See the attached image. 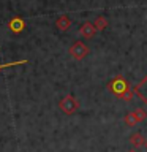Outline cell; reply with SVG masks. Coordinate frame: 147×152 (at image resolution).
<instances>
[{"label": "cell", "mask_w": 147, "mask_h": 152, "mask_svg": "<svg viewBox=\"0 0 147 152\" xmlns=\"http://www.w3.org/2000/svg\"><path fill=\"white\" fill-rule=\"evenodd\" d=\"M70 54L73 56L76 60H82L84 57L89 54V46L84 45L82 41H76L74 45L70 48Z\"/></svg>", "instance_id": "3"}, {"label": "cell", "mask_w": 147, "mask_h": 152, "mask_svg": "<svg viewBox=\"0 0 147 152\" xmlns=\"http://www.w3.org/2000/svg\"><path fill=\"white\" fill-rule=\"evenodd\" d=\"M133 113H135V116H136V119H138V122L144 121V119H146V116H147V113H146L142 108H136Z\"/></svg>", "instance_id": "11"}, {"label": "cell", "mask_w": 147, "mask_h": 152, "mask_svg": "<svg viewBox=\"0 0 147 152\" xmlns=\"http://www.w3.org/2000/svg\"><path fill=\"white\" fill-rule=\"evenodd\" d=\"M79 33L84 38H93L95 33H97V28H95V26L92 22H84L82 26H81V28H79Z\"/></svg>", "instance_id": "6"}, {"label": "cell", "mask_w": 147, "mask_h": 152, "mask_svg": "<svg viewBox=\"0 0 147 152\" xmlns=\"http://www.w3.org/2000/svg\"><path fill=\"white\" fill-rule=\"evenodd\" d=\"M93 26H95V28H97V30H104V28H106V26H108V19L104 18V16H98Z\"/></svg>", "instance_id": "9"}, {"label": "cell", "mask_w": 147, "mask_h": 152, "mask_svg": "<svg viewBox=\"0 0 147 152\" xmlns=\"http://www.w3.org/2000/svg\"><path fill=\"white\" fill-rule=\"evenodd\" d=\"M128 141H130V144L133 147H141V146L146 144V140H144V136H142L141 133H133Z\"/></svg>", "instance_id": "8"}, {"label": "cell", "mask_w": 147, "mask_h": 152, "mask_svg": "<svg viewBox=\"0 0 147 152\" xmlns=\"http://www.w3.org/2000/svg\"><path fill=\"white\" fill-rule=\"evenodd\" d=\"M28 64V60H19V62H8V64H0V70L8 68V66H16V65H24Z\"/></svg>", "instance_id": "12"}, {"label": "cell", "mask_w": 147, "mask_h": 152, "mask_svg": "<svg viewBox=\"0 0 147 152\" xmlns=\"http://www.w3.org/2000/svg\"><path fill=\"white\" fill-rule=\"evenodd\" d=\"M8 27H9V30H11L13 33H21L24 30V27H25V22H24L22 18L16 16V18H13L11 21H9Z\"/></svg>", "instance_id": "5"}, {"label": "cell", "mask_w": 147, "mask_h": 152, "mask_svg": "<svg viewBox=\"0 0 147 152\" xmlns=\"http://www.w3.org/2000/svg\"><path fill=\"white\" fill-rule=\"evenodd\" d=\"M55 26H57V28H59V30L63 32V30H68V28H70L71 21H70V18L66 16V14H62V16L55 21Z\"/></svg>", "instance_id": "7"}, {"label": "cell", "mask_w": 147, "mask_h": 152, "mask_svg": "<svg viewBox=\"0 0 147 152\" xmlns=\"http://www.w3.org/2000/svg\"><path fill=\"white\" fill-rule=\"evenodd\" d=\"M133 94H136L138 97L147 104V76H144V78L133 87Z\"/></svg>", "instance_id": "4"}, {"label": "cell", "mask_w": 147, "mask_h": 152, "mask_svg": "<svg viewBox=\"0 0 147 152\" xmlns=\"http://www.w3.org/2000/svg\"><path fill=\"white\" fill-rule=\"evenodd\" d=\"M128 152H138V151H135V149H131V151H128Z\"/></svg>", "instance_id": "13"}, {"label": "cell", "mask_w": 147, "mask_h": 152, "mask_svg": "<svg viewBox=\"0 0 147 152\" xmlns=\"http://www.w3.org/2000/svg\"><path fill=\"white\" fill-rule=\"evenodd\" d=\"M59 108H60V111H63L65 114L71 116V114H74L79 109V102L73 95H66V97H63L59 102Z\"/></svg>", "instance_id": "2"}, {"label": "cell", "mask_w": 147, "mask_h": 152, "mask_svg": "<svg viewBox=\"0 0 147 152\" xmlns=\"http://www.w3.org/2000/svg\"><path fill=\"white\" fill-rule=\"evenodd\" d=\"M108 89L112 95H116L117 98L125 100V102H130L133 97V89L130 87L128 81L123 78L122 75H117L108 83Z\"/></svg>", "instance_id": "1"}, {"label": "cell", "mask_w": 147, "mask_h": 152, "mask_svg": "<svg viewBox=\"0 0 147 152\" xmlns=\"http://www.w3.org/2000/svg\"><path fill=\"white\" fill-rule=\"evenodd\" d=\"M146 149H147V140H146Z\"/></svg>", "instance_id": "14"}, {"label": "cell", "mask_w": 147, "mask_h": 152, "mask_svg": "<svg viewBox=\"0 0 147 152\" xmlns=\"http://www.w3.org/2000/svg\"><path fill=\"white\" fill-rule=\"evenodd\" d=\"M125 124L128 127H135L138 124V119H136V116H135V113H133V111L125 114Z\"/></svg>", "instance_id": "10"}]
</instances>
